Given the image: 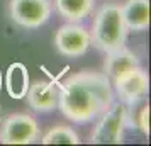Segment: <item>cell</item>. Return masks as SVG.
<instances>
[{
    "label": "cell",
    "instance_id": "13",
    "mask_svg": "<svg viewBox=\"0 0 151 146\" xmlns=\"http://www.w3.org/2000/svg\"><path fill=\"white\" fill-rule=\"evenodd\" d=\"M42 145H80V138L68 126H56L51 127L41 139Z\"/></svg>",
    "mask_w": 151,
    "mask_h": 146
},
{
    "label": "cell",
    "instance_id": "4",
    "mask_svg": "<svg viewBox=\"0 0 151 146\" xmlns=\"http://www.w3.org/2000/svg\"><path fill=\"white\" fill-rule=\"evenodd\" d=\"M110 83L114 88V95H117L126 105L137 104L139 100L146 99L150 92V77L141 65L132 66L119 77L112 78Z\"/></svg>",
    "mask_w": 151,
    "mask_h": 146
},
{
    "label": "cell",
    "instance_id": "6",
    "mask_svg": "<svg viewBox=\"0 0 151 146\" xmlns=\"http://www.w3.org/2000/svg\"><path fill=\"white\" fill-rule=\"evenodd\" d=\"M90 46V31L80 22H68L55 34V48L66 58H80L88 51Z\"/></svg>",
    "mask_w": 151,
    "mask_h": 146
},
{
    "label": "cell",
    "instance_id": "5",
    "mask_svg": "<svg viewBox=\"0 0 151 146\" xmlns=\"http://www.w3.org/2000/svg\"><path fill=\"white\" fill-rule=\"evenodd\" d=\"M51 0H10L9 15L24 29H37L51 17Z\"/></svg>",
    "mask_w": 151,
    "mask_h": 146
},
{
    "label": "cell",
    "instance_id": "15",
    "mask_svg": "<svg viewBox=\"0 0 151 146\" xmlns=\"http://www.w3.org/2000/svg\"><path fill=\"white\" fill-rule=\"evenodd\" d=\"M2 87H4V77H2V70H0V90H2Z\"/></svg>",
    "mask_w": 151,
    "mask_h": 146
},
{
    "label": "cell",
    "instance_id": "8",
    "mask_svg": "<svg viewBox=\"0 0 151 146\" xmlns=\"http://www.w3.org/2000/svg\"><path fill=\"white\" fill-rule=\"evenodd\" d=\"M58 95H60V87H56L55 82L37 80L32 85H29L26 99H27L31 109L46 114V112H51L55 107H58Z\"/></svg>",
    "mask_w": 151,
    "mask_h": 146
},
{
    "label": "cell",
    "instance_id": "11",
    "mask_svg": "<svg viewBox=\"0 0 151 146\" xmlns=\"http://www.w3.org/2000/svg\"><path fill=\"white\" fill-rule=\"evenodd\" d=\"M105 55H107V58H105V63H104V70H105V75L109 77V80L119 77L121 73L139 65L137 56L132 51H129L126 46L116 49V51L105 53Z\"/></svg>",
    "mask_w": 151,
    "mask_h": 146
},
{
    "label": "cell",
    "instance_id": "9",
    "mask_svg": "<svg viewBox=\"0 0 151 146\" xmlns=\"http://www.w3.org/2000/svg\"><path fill=\"white\" fill-rule=\"evenodd\" d=\"M129 31H146L150 27V0H126L121 4Z\"/></svg>",
    "mask_w": 151,
    "mask_h": 146
},
{
    "label": "cell",
    "instance_id": "14",
    "mask_svg": "<svg viewBox=\"0 0 151 146\" xmlns=\"http://www.w3.org/2000/svg\"><path fill=\"white\" fill-rule=\"evenodd\" d=\"M137 127L143 131V134L150 136V104H144L137 114Z\"/></svg>",
    "mask_w": 151,
    "mask_h": 146
},
{
    "label": "cell",
    "instance_id": "10",
    "mask_svg": "<svg viewBox=\"0 0 151 146\" xmlns=\"http://www.w3.org/2000/svg\"><path fill=\"white\" fill-rule=\"evenodd\" d=\"M4 85L7 88V93L12 99H24L27 93V88L31 85L29 80V71L27 66L22 65V63H12L7 68L5 78H4Z\"/></svg>",
    "mask_w": 151,
    "mask_h": 146
},
{
    "label": "cell",
    "instance_id": "3",
    "mask_svg": "<svg viewBox=\"0 0 151 146\" xmlns=\"http://www.w3.org/2000/svg\"><path fill=\"white\" fill-rule=\"evenodd\" d=\"M129 111L122 102H112L107 111L100 114V121L92 131V145H121L124 141V129L127 126Z\"/></svg>",
    "mask_w": 151,
    "mask_h": 146
},
{
    "label": "cell",
    "instance_id": "2",
    "mask_svg": "<svg viewBox=\"0 0 151 146\" xmlns=\"http://www.w3.org/2000/svg\"><path fill=\"white\" fill-rule=\"evenodd\" d=\"M129 34V29L126 26L122 15V9L119 2H107L97 10L90 39L97 49L104 53H110L126 46V39Z\"/></svg>",
    "mask_w": 151,
    "mask_h": 146
},
{
    "label": "cell",
    "instance_id": "7",
    "mask_svg": "<svg viewBox=\"0 0 151 146\" xmlns=\"http://www.w3.org/2000/svg\"><path fill=\"white\" fill-rule=\"evenodd\" d=\"M39 136V126L29 114H12L4 119L0 127V143L31 145Z\"/></svg>",
    "mask_w": 151,
    "mask_h": 146
},
{
    "label": "cell",
    "instance_id": "12",
    "mask_svg": "<svg viewBox=\"0 0 151 146\" xmlns=\"http://www.w3.org/2000/svg\"><path fill=\"white\" fill-rule=\"evenodd\" d=\"M95 0H55L56 10L68 22H82L93 10Z\"/></svg>",
    "mask_w": 151,
    "mask_h": 146
},
{
    "label": "cell",
    "instance_id": "1",
    "mask_svg": "<svg viewBox=\"0 0 151 146\" xmlns=\"http://www.w3.org/2000/svg\"><path fill=\"white\" fill-rule=\"evenodd\" d=\"M114 100L116 95L109 77L85 70L68 77L61 83L58 107L68 121L83 124L104 114Z\"/></svg>",
    "mask_w": 151,
    "mask_h": 146
}]
</instances>
